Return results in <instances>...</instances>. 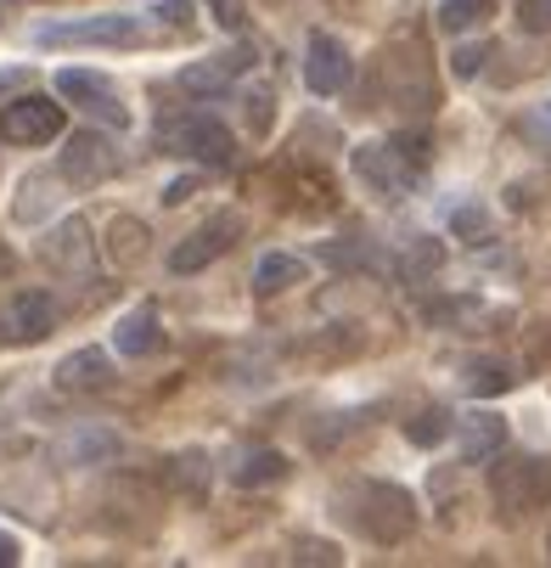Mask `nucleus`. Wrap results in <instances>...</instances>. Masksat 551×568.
<instances>
[{
    "instance_id": "obj_21",
    "label": "nucleus",
    "mask_w": 551,
    "mask_h": 568,
    "mask_svg": "<svg viewBox=\"0 0 551 568\" xmlns=\"http://www.w3.org/2000/svg\"><path fill=\"white\" fill-rule=\"evenodd\" d=\"M287 473V456L282 450H243V456H236L231 462V484H243V490H254V484H276Z\"/></svg>"
},
{
    "instance_id": "obj_27",
    "label": "nucleus",
    "mask_w": 551,
    "mask_h": 568,
    "mask_svg": "<svg viewBox=\"0 0 551 568\" xmlns=\"http://www.w3.org/2000/svg\"><path fill=\"white\" fill-rule=\"evenodd\" d=\"M322 260H327V265H338V271H366V265H382V254L371 248V242H338V248H327Z\"/></svg>"
},
{
    "instance_id": "obj_23",
    "label": "nucleus",
    "mask_w": 551,
    "mask_h": 568,
    "mask_svg": "<svg viewBox=\"0 0 551 568\" xmlns=\"http://www.w3.org/2000/svg\"><path fill=\"white\" fill-rule=\"evenodd\" d=\"M439 265H445V242L411 236V248H406V260H400V276H406V282H428Z\"/></svg>"
},
{
    "instance_id": "obj_13",
    "label": "nucleus",
    "mask_w": 551,
    "mask_h": 568,
    "mask_svg": "<svg viewBox=\"0 0 551 568\" xmlns=\"http://www.w3.org/2000/svg\"><path fill=\"white\" fill-rule=\"evenodd\" d=\"M456 428V456L472 462V467H484L496 450H507V417L501 412H461L450 417Z\"/></svg>"
},
{
    "instance_id": "obj_29",
    "label": "nucleus",
    "mask_w": 551,
    "mask_h": 568,
    "mask_svg": "<svg viewBox=\"0 0 551 568\" xmlns=\"http://www.w3.org/2000/svg\"><path fill=\"white\" fill-rule=\"evenodd\" d=\"M203 462H208L203 450H186V456H175V484H181V490L192 484V496H203V478H208V467H203Z\"/></svg>"
},
{
    "instance_id": "obj_16",
    "label": "nucleus",
    "mask_w": 551,
    "mask_h": 568,
    "mask_svg": "<svg viewBox=\"0 0 551 568\" xmlns=\"http://www.w3.org/2000/svg\"><path fill=\"white\" fill-rule=\"evenodd\" d=\"M57 388H68V394H102V388H113V361L102 349H73L57 366Z\"/></svg>"
},
{
    "instance_id": "obj_26",
    "label": "nucleus",
    "mask_w": 551,
    "mask_h": 568,
    "mask_svg": "<svg viewBox=\"0 0 551 568\" xmlns=\"http://www.w3.org/2000/svg\"><path fill=\"white\" fill-rule=\"evenodd\" d=\"M445 434H450V412H439V405L406 417V439H411V445H439Z\"/></svg>"
},
{
    "instance_id": "obj_7",
    "label": "nucleus",
    "mask_w": 551,
    "mask_h": 568,
    "mask_svg": "<svg viewBox=\"0 0 551 568\" xmlns=\"http://www.w3.org/2000/svg\"><path fill=\"white\" fill-rule=\"evenodd\" d=\"M236 242H243V214H214V220H203L186 242H181V248L170 254V271L175 276H197V271H208L220 254H231L236 248Z\"/></svg>"
},
{
    "instance_id": "obj_37",
    "label": "nucleus",
    "mask_w": 551,
    "mask_h": 568,
    "mask_svg": "<svg viewBox=\"0 0 551 568\" xmlns=\"http://www.w3.org/2000/svg\"><path fill=\"white\" fill-rule=\"evenodd\" d=\"M197 192V181H170V192H164V203H186Z\"/></svg>"
},
{
    "instance_id": "obj_10",
    "label": "nucleus",
    "mask_w": 551,
    "mask_h": 568,
    "mask_svg": "<svg viewBox=\"0 0 551 568\" xmlns=\"http://www.w3.org/2000/svg\"><path fill=\"white\" fill-rule=\"evenodd\" d=\"M349 79H355V57L338 34H309V57H304V85L315 97H338L349 91Z\"/></svg>"
},
{
    "instance_id": "obj_35",
    "label": "nucleus",
    "mask_w": 551,
    "mask_h": 568,
    "mask_svg": "<svg viewBox=\"0 0 551 568\" xmlns=\"http://www.w3.org/2000/svg\"><path fill=\"white\" fill-rule=\"evenodd\" d=\"M248 119H254V130L265 135V124H271V91H254V97H248Z\"/></svg>"
},
{
    "instance_id": "obj_33",
    "label": "nucleus",
    "mask_w": 551,
    "mask_h": 568,
    "mask_svg": "<svg viewBox=\"0 0 551 568\" xmlns=\"http://www.w3.org/2000/svg\"><path fill=\"white\" fill-rule=\"evenodd\" d=\"M518 23H523L529 34L551 29V0H523V7H518Z\"/></svg>"
},
{
    "instance_id": "obj_4",
    "label": "nucleus",
    "mask_w": 551,
    "mask_h": 568,
    "mask_svg": "<svg viewBox=\"0 0 551 568\" xmlns=\"http://www.w3.org/2000/svg\"><path fill=\"white\" fill-rule=\"evenodd\" d=\"M355 529L377 546H400L411 529H417V501L411 490H400V484H360L355 490Z\"/></svg>"
},
{
    "instance_id": "obj_19",
    "label": "nucleus",
    "mask_w": 551,
    "mask_h": 568,
    "mask_svg": "<svg viewBox=\"0 0 551 568\" xmlns=\"http://www.w3.org/2000/svg\"><path fill=\"white\" fill-rule=\"evenodd\" d=\"M518 377H523V372H518L512 361H501V355H479V361H467L461 388H467V394H479V399H490V394H507Z\"/></svg>"
},
{
    "instance_id": "obj_17",
    "label": "nucleus",
    "mask_w": 551,
    "mask_h": 568,
    "mask_svg": "<svg viewBox=\"0 0 551 568\" xmlns=\"http://www.w3.org/2000/svg\"><path fill=\"white\" fill-rule=\"evenodd\" d=\"M309 276V265L298 260V254H287V248H271L259 265H254V293L259 298H271V293H287V287H298Z\"/></svg>"
},
{
    "instance_id": "obj_15",
    "label": "nucleus",
    "mask_w": 551,
    "mask_h": 568,
    "mask_svg": "<svg viewBox=\"0 0 551 568\" xmlns=\"http://www.w3.org/2000/svg\"><path fill=\"white\" fill-rule=\"evenodd\" d=\"M7 344H40V338H51L57 333V304H51V293H18L12 304H7Z\"/></svg>"
},
{
    "instance_id": "obj_1",
    "label": "nucleus",
    "mask_w": 551,
    "mask_h": 568,
    "mask_svg": "<svg viewBox=\"0 0 551 568\" xmlns=\"http://www.w3.org/2000/svg\"><path fill=\"white\" fill-rule=\"evenodd\" d=\"M366 102L371 108H394V113H428L433 108V68L428 51L411 40H394L371 57L366 68Z\"/></svg>"
},
{
    "instance_id": "obj_18",
    "label": "nucleus",
    "mask_w": 551,
    "mask_h": 568,
    "mask_svg": "<svg viewBox=\"0 0 551 568\" xmlns=\"http://www.w3.org/2000/svg\"><path fill=\"white\" fill-rule=\"evenodd\" d=\"M113 344H119V355H152L157 344H164V327H157V310H152V304L130 310V315L119 321Z\"/></svg>"
},
{
    "instance_id": "obj_14",
    "label": "nucleus",
    "mask_w": 551,
    "mask_h": 568,
    "mask_svg": "<svg viewBox=\"0 0 551 568\" xmlns=\"http://www.w3.org/2000/svg\"><path fill=\"white\" fill-rule=\"evenodd\" d=\"M422 315L433 321V327H456V333H496V327H501V321H507L512 310H507V304H484V298L461 293V298L422 304Z\"/></svg>"
},
{
    "instance_id": "obj_39",
    "label": "nucleus",
    "mask_w": 551,
    "mask_h": 568,
    "mask_svg": "<svg viewBox=\"0 0 551 568\" xmlns=\"http://www.w3.org/2000/svg\"><path fill=\"white\" fill-rule=\"evenodd\" d=\"M12 271V248H7V242H0V276H7Z\"/></svg>"
},
{
    "instance_id": "obj_5",
    "label": "nucleus",
    "mask_w": 551,
    "mask_h": 568,
    "mask_svg": "<svg viewBox=\"0 0 551 568\" xmlns=\"http://www.w3.org/2000/svg\"><path fill=\"white\" fill-rule=\"evenodd\" d=\"M157 141H164V152H186V158L214 164V170L236 158V141H231V130L214 113H175V119L157 124Z\"/></svg>"
},
{
    "instance_id": "obj_28",
    "label": "nucleus",
    "mask_w": 551,
    "mask_h": 568,
    "mask_svg": "<svg viewBox=\"0 0 551 568\" xmlns=\"http://www.w3.org/2000/svg\"><path fill=\"white\" fill-rule=\"evenodd\" d=\"M518 135H523L529 146H540V152H551V102H540V108H529V113L518 119Z\"/></svg>"
},
{
    "instance_id": "obj_32",
    "label": "nucleus",
    "mask_w": 551,
    "mask_h": 568,
    "mask_svg": "<svg viewBox=\"0 0 551 568\" xmlns=\"http://www.w3.org/2000/svg\"><path fill=\"white\" fill-rule=\"evenodd\" d=\"M484 57H490V45H456V57H450L456 79H472V73L484 68Z\"/></svg>"
},
{
    "instance_id": "obj_25",
    "label": "nucleus",
    "mask_w": 551,
    "mask_h": 568,
    "mask_svg": "<svg viewBox=\"0 0 551 568\" xmlns=\"http://www.w3.org/2000/svg\"><path fill=\"white\" fill-rule=\"evenodd\" d=\"M490 7H496V0H439V23H445L450 34L479 29V23L490 18Z\"/></svg>"
},
{
    "instance_id": "obj_3",
    "label": "nucleus",
    "mask_w": 551,
    "mask_h": 568,
    "mask_svg": "<svg viewBox=\"0 0 551 568\" xmlns=\"http://www.w3.org/2000/svg\"><path fill=\"white\" fill-rule=\"evenodd\" d=\"M496 473H490V496H496V513L507 524H523L529 513H540L551 501V456H490Z\"/></svg>"
},
{
    "instance_id": "obj_11",
    "label": "nucleus",
    "mask_w": 551,
    "mask_h": 568,
    "mask_svg": "<svg viewBox=\"0 0 551 568\" xmlns=\"http://www.w3.org/2000/svg\"><path fill=\"white\" fill-rule=\"evenodd\" d=\"M259 62V51L254 45H231V51H214V57H203V62H192V68H181V85L192 91V97H220V91H231L236 79H243L248 68Z\"/></svg>"
},
{
    "instance_id": "obj_22",
    "label": "nucleus",
    "mask_w": 551,
    "mask_h": 568,
    "mask_svg": "<svg viewBox=\"0 0 551 568\" xmlns=\"http://www.w3.org/2000/svg\"><path fill=\"white\" fill-rule=\"evenodd\" d=\"M45 260H57V265H85L91 260V242H85V220H62L51 236H45Z\"/></svg>"
},
{
    "instance_id": "obj_34",
    "label": "nucleus",
    "mask_w": 551,
    "mask_h": 568,
    "mask_svg": "<svg viewBox=\"0 0 551 568\" xmlns=\"http://www.w3.org/2000/svg\"><path fill=\"white\" fill-rule=\"evenodd\" d=\"M208 7H214L220 29H236V23H243V0H208Z\"/></svg>"
},
{
    "instance_id": "obj_9",
    "label": "nucleus",
    "mask_w": 551,
    "mask_h": 568,
    "mask_svg": "<svg viewBox=\"0 0 551 568\" xmlns=\"http://www.w3.org/2000/svg\"><path fill=\"white\" fill-rule=\"evenodd\" d=\"M34 40L40 45H135L141 23L130 12H102V18H79V23H45Z\"/></svg>"
},
{
    "instance_id": "obj_6",
    "label": "nucleus",
    "mask_w": 551,
    "mask_h": 568,
    "mask_svg": "<svg viewBox=\"0 0 551 568\" xmlns=\"http://www.w3.org/2000/svg\"><path fill=\"white\" fill-rule=\"evenodd\" d=\"M57 97H68L73 108H85L108 130H124L130 124V108L119 102V85H113L108 73H96V68H62L57 73Z\"/></svg>"
},
{
    "instance_id": "obj_36",
    "label": "nucleus",
    "mask_w": 551,
    "mask_h": 568,
    "mask_svg": "<svg viewBox=\"0 0 551 568\" xmlns=\"http://www.w3.org/2000/svg\"><path fill=\"white\" fill-rule=\"evenodd\" d=\"M23 557V546H18V535H7V529H0V568H12Z\"/></svg>"
},
{
    "instance_id": "obj_31",
    "label": "nucleus",
    "mask_w": 551,
    "mask_h": 568,
    "mask_svg": "<svg viewBox=\"0 0 551 568\" xmlns=\"http://www.w3.org/2000/svg\"><path fill=\"white\" fill-rule=\"evenodd\" d=\"M293 562H344V551L333 540H298L293 546Z\"/></svg>"
},
{
    "instance_id": "obj_24",
    "label": "nucleus",
    "mask_w": 551,
    "mask_h": 568,
    "mask_svg": "<svg viewBox=\"0 0 551 568\" xmlns=\"http://www.w3.org/2000/svg\"><path fill=\"white\" fill-rule=\"evenodd\" d=\"M490 209L484 203H456L450 209V236H461V242H472V248H479V242H490Z\"/></svg>"
},
{
    "instance_id": "obj_30",
    "label": "nucleus",
    "mask_w": 551,
    "mask_h": 568,
    "mask_svg": "<svg viewBox=\"0 0 551 568\" xmlns=\"http://www.w3.org/2000/svg\"><path fill=\"white\" fill-rule=\"evenodd\" d=\"M152 12H157V23H170V29H186V34L197 29V18H192L197 7H192V0H164V7H152Z\"/></svg>"
},
{
    "instance_id": "obj_12",
    "label": "nucleus",
    "mask_w": 551,
    "mask_h": 568,
    "mask_svg": "<svg viewBox=\"0 0 551 568\" xmlns=\"http://www.w3.org/2000/svg\"><path fill=\"white\" fill-rule=\"evenodd\" d=\"M0 135L12 146H45L51 135H62V108L45 97H18L7 113H0Z\"/></svg>"
},
{
    "instance_id": "obj_20",
    "label": "nucleus",
    "mask_w": 551,
    "mask_h": 568,
    "mask_svg": "<svg viewBox=\"0 0 551 568\" xmlns=\"http://www.w3.org/2000/svg\"><path fill=\"white\" fill-rule=\"evenodd\" d=\"M108 260H113L119 271H130V265L146 260V225H141V220H130V214L108 220Z\"/></svg>"
},
{
    "instance_id": "obj_8",
    "label": "nucleus",
    "mask_w": 551,
    "mask_h": 568,
    "mask_svg": "<svg viewBox=\"0 0 551 568\" xmlns=\"http://www.w3.org/2000/svg\"><path fill=\"white\" fill-rule=\"evenodd\" d=\"M119 175V146L108 141V135H96V130H79V135H68V146H62V181L68 186H102V181H113Z\"/></svg>"
},
{
    "instance_id": "obj_38",
    "label": "nucleus",
    "mask_w": 551,
    "mask_h": 568,
    "mask_svg": "<svg viewBox=\"0 0 551 568\" xmlns=\"http://www.w3.org/2000/svg\"><path fill=\"white\" fill-rule=\"evenodd\" d=\"M529 355H534L540 366H551V338H545V333H534V349H529Z\"/></svg>"
},
{
    "instance_id": "obj_2",
    "label": "nucleus",
    "mask_w": 551,
    "mask_h": 568,
    "mask_svg": "<svg viewBox=\"0 0 551 568\" xmlns=\"http://www.w3.org/2000/svg\"><path fill=\"white\" fill-rule=\"evenodd\" d=\"M355 175L366 181V192H377V197H411L417 186H422V175H428V141L417 135H394V141H366V146H355Z\"/></svg>"
}]
</instances>
